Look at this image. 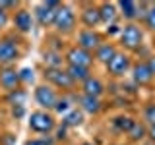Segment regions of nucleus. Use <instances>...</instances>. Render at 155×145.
Here are the masks:
<instances>
[{"label":"nucleus","mask_w":155,"mask_h":145,"mask_svg":"<svg viewBox=\"0 0 155 145\" xmlns=\"http://www.w3.org/2000/svg\"><path fill=\"white\" fill-rule=\"evenodd\" d=\"M145 31L142 27V23H124L122 29H120V35H118V48L124 52H128V54H132V52H140V48H142L145 43Z\"/></svg>","instance_id":"nucleus-1"},{"label":"nucleus","mask_w":155,"mask_h":145,"mask_svg":"<svg viewBox=\"0 0 155 145\" xmlns=\"http://www.w3.org/2000/svg\"><path fill=\"white\" fill-rule=\"evenodd\" d=\"M52 27L58 35H72L76 33L78 29V14L74 12V8L70 4H64L62 2L56 10V16H54V21H52Z\"/></svg>","instance_id":"nucleus-2"},{"label":"nucleus","mask_w":155,"mask_h":145,"mask_svg":"<svg viewBox=\"0 0 155 145\" xmlns=\"http://www.w3.org/2000/svg\"><path fill=\"white\" fill-rule=\"evenodd\" d=\"M27 126L33 134L48 135L56 130V118H54L52 112L39 108V110H33V112L27 116Z\"/></svg>","instance_id":"nucleus-3"},{"label":"nucleus","mask_w":155,"mask_h":145,"mask_svg":"<svg viewBox=\"0 0 155 145\" xmlns=\"http://www.w3.org/2000/svg\"><path fill=\"white\" fill-rule=\"evenodd\" d=\"M43 77H45V83L52 85L54 89H60L62 93H74L76 87H78L70 79V76L66 74L64 68H45Z\"/></svg>","instance_id":"nucleus-4"},{"label":"nucleus","mask_w":155,"mask_h":145,"mask_svg":"<svg viewBox=\"0 0 155 145\" xmlns=\"http://www.w3.org/2000/svg\"><path fill=\"white\" fill-rule=\"evenodd\" d=\"M132 64H134L132 54H128V52H124V50H118L113 56V60L105 66V70H107V74H109V77L120 79V77H124L126 74H130Z\"/></svg>","instance_id":"nucleus-5"},{"label":"nucleus","mask_w":155,"mask_h":145,"mask_svg":"<svg viewBox=\"0 0 155 145\" xmlns=\"http://www.w3.org/2000/svg\"><path fill=\"white\" fill-rule=\"evenodd\" d=\"M33 99H35V103L39 105L41 110H48V112H52L54 106H56V103H58V99H60V95H58V91L52 85L39 83L35 87V91H33Z\"/></svg>","instance_id":"nucleus-6"},{"label":"nucleus","mask_w":155,"mask_h":145,"mask_svg":"<svg viewBox=\"0 0 155 145\" xmlns=\"http://www.w3.org/2000/svg\"><path fill=\"white\" fill-rule=\"evenodd\" d=\"M64 64L66 66H78V68H87V70H91L95 64V58L91 52L84 50V48H80L78 45H72L66 48L64 52Z\"/></svg>","instance_id":"nucleus-7"},{"label":"nucleus","mask_w":155,"mask_h":145,"mask_svg":"<svg viewBox=\"0 0 155 145\" xmlns=\"http://www.w3.org/2000/svg\"><path fill=\"white\" fill-rule=\"evenodd\" d=\"M103 43H105V39H103V35H101L97 29L80 27L76 31V45L80 48H84V50H87V52H91V54H93Z\"/></svg>","instance_id":"nucleus-8"},{"label":"nucleus","mask_w":155,"mask_h":145,"mask_svg":"<svg viewBox=\"0 0 155 145\" xmlns=\"http://www.w3.org/2000/svg\"><path fill=\"white\" fill-rule=\"evenodd\" d=\"M147 60H136L132 64V70H130L132 81L138 87H151L155 83V72L151 70V66H149Z\"/></svg>","instance_id":"nucleus-9"},{"label":"nucleus","mask_w":155,"mask_h":145,"mask_svg":"<svg viewBox=\"0 0 155 145\" xmlns=\"http://www.w3.org/2000/svg\"><path fill=\"white\" fill-rule=\"evenodd\" d=\"M60 4L62 2H58V0H47V2L37 4L35 10H33V19H35L41 27H51Z\"/></svg>","instance_id":"nucleus-10"},{"label":"nucleus","mask_w":155,"mask_h":145,"mask_svg":"<svg viewBox=\"0 0 155 145\" xmlns=\"http://www.w3.org/2000/svg\"><path fill=\"white\" fill-rule=\"evenodd\" d=\"M21 50H19L16 39L12 35H6L0 39V68L2 66H12L16 60H19Z\"/></svg>","instance_id":"nucleus-11"},{"label":"nucleus","mask_w":155,"mask_h":145,"mask_svg":"<svg viewBox=\"0 0 155 145\" xmlns=\"http://www.w3.org/2000/svg\"><path fill=\"white\" fill-rule=\"evenodd\" d=\"M78 21L81 23L84 29H97L101 25V16H99V4L93 2H81L80 4V16Z\"/></svg>","instance_id":"nucleus-12"},{"label":"nucleus","mask_w":155,"mask_h":145,"mask_svg":"<svg viewBox=\"0 0 155 145\" xmlns=\"http://www.w3.org/2000/svg\"><path fill=\"white\" fill-rule=\"evenodd\" d=\"M0 87L6 93L21 87V79H19V70L14 66H2L0 68Z\"/></svg>","instance_id":"nucleus-13"},{"label":"nucleus","mask_w":155,"mask_h":145,"mask_svg":"<svg viewBox=\"0 0 155 145\" xmlns=\"http://www.w3.org/2000/svg\"><path fill=\"white\" fill-rule=\"evenodd\" d=\"M78 108L81 110L84 114H91V116H97L103 110V101L97 99V97H89V95H78Z\"/></svg>","instance_id":"nucleus-14"},{"label":"nucleus","mask_w":155,"mask_h":145,"mask_svg":"<svg viewBox=\"0 0 155 145\" xmlns=\"http://www.w3.org/2000/svg\"><path fill=\"white\" fill-rule=\"evenodd\" d=\"M12 23L16 27L18 33H29L33 27V14L27 8H19L18 12H14L12 16Z\"/></svg>","instance_id":"nucleus-15"},{"label":"nucleus","mask_w":155,"mask_h":145,"mask_svg":"<svg viewBox=\"0 0 155 145\" xmlns=\"http://www.w3.org/2000/svg\"><path fill=\"white\" fill-rule=\"evenodd\" d=\"M105 89H107V87H105V83H103V79H101V77H97V76L87 77L84 83L80 85V93H81V95L97 97V99H101V97H103Z\"/></svg>","instance_id":"nucleus-16"},{"label":"nucleus","mask_w":155,"mask_h":145,"mask_svg":"<svg viewBox=\"0 0 155 145\" xmlns=\"http://www.w3.org/2000/svg\"><path fill=\"white\" fill-rule=\"evenodd\" d=\"M118 50H120L118 45H114V43H110V41H105L103 45H101V47L93 52V58H95V62H99V64L107 66L110 60H113V56H114Z\"/></svg>","instance_id":"nucleus-17"},{"label":"nucleus","mask_w":155,"mask_h":145,"mask_svg":"<svg viewBox=\"0 0 155 145\" xmlns=\"http://www.w3.org/2000/svg\"><path fill=\"white\" fill-rule=\"evenodd\" d=\"M99 16H101V23L109 27L118 19V8H116L114 2H99Z\"/></svg>","instance_id":"nucleus-18"},{"label":"nucleus","mask_w":155,"mask_h":145,"mask_svg":"<svg viewBox=\"0 0 155 145\" xmlns=\"http://www.w3.org/2000/svg\"><path fill=\"white\" fill-rule=\"evenodd\" d=\"M126 137H128V143H142L143 139H147V126L142 120H136L130 132L126 134Z\"/></svg>","instance_id":"nucleus-19"},{"label":"nucleus","mask_w":155,"mask_h":145,"mask_svg":"<svg viewBox=\"0 0 155 145\" xmlns=\"http://www.w3.org/2000/svg\"><path fill=\"white\" fill-rule=\"evenodd\" d=\"M134 122H136V118H134V116H130V114H118V116H114V118L110 120L113 128L118 134H128L130 128L134 126Z\"/></svg>","instance_id":"nucleus-20"},{"label":"nucleus","mask_w":155,"mask_h":145,"mask_svg":"<svg viewBox=\"0 0 155 145\" xmlns=\"http://www.w3.org/2000/svg\"><path fill=\"white\" fill-rule=\"evenodd\" d=\"M27 97H29V93L23 87H19V89H14V91H10V93H6L4 101H6V105H10L14 108V106H25Z\"/></svg>","instance_id":"nucleus-21"},{"label":"nucleus","mask_w":155,"mask_h":145,"mask_svg":"<svg viewBox=\"0 0 155 145\" xmlns=\"http://www.w3.org/2000/svg\"><path fill=\"white\" fill-rule=\"evenodd\" d=\"M43 64L45 68H62L64 64V54L58 50H52V48H47L43 52Z\"/></svg>","instance_id":"nucleus-22"},{"label":"nucleus","mask_w":155,"mask_h":145,"mask_svg":"<svg viewBox=\"0 0 155 145\" xmlns=\"http://www.w3.org/2000/svg\"><path fill=\"white\" fill-rule=\"evenodd\" d=\"M66 74L70 76V79L74 81L76 85H81L84 81L87 79V77H91L93 74H91V70H87V68H78V66H66L64 68Z\"/></svg>","instance_id":"nucleus-23"},{"label":"nucleus","mask_w":155,"mask_h":145,"mask_svg":"<svg viewBox=\"0 0 155 145\" xmlns=\"http://www.w3.org/2000/svg\"><path fill=\"white\" fill-rule=\"evenodd\" d=\"M142 27L143 31H149L151 35H155V2H149V6L142 18Z\"/></svg>","instance_id":"nucleus-24"},{"label":"nucleus","mask_w":155,"mask_h":145,"mask_svg":"<svg viewBox=\"0 0 155 145\" xmlns=\"http://www.w3.org/2000/svg\"><path fill=\"white\" fill-rule=\"evenodd\" d=\"M84 122V112H81L80 108H72L68 114H64V118H62V124L66 126V128H76V126H81Z\"/></svg>","instance_id":"nucleus-25"},{"label":"nucleus","mask_w":155,"mask_h":145,"mask_svg":"<svg viewBox=\"0 0 155 145\" xmlns=\"http://www.w3.org/2000/svg\"><path fill=\"white\" fill-rule=\"evenodd\" d=\"M142 122L147 126H155V101H149L142 106Z\"/></svg>","instance_id":"nucleus-26"},{"label":"nucleus","mask_w":155,"mask_h":145,"mask_svg":"<svg viewBox=\"0 0 155 145\" xmlns=\"http://www.w3.org/2000/svg\"><path fill=\"white\" fill-rule=\"evenodd\" d=\"M23 145H54V139L52 137H31Z\"/></svg>","instance_id":"nucleus-27"},{"label":"nucleus","mask_w":155,"mask_h":145,"mask_svg":"<svg viewBox=\"0 0 155 145\" xmlns=\"http://www.w3.org/2000/svg\"><path fill=\"white\" fill-rule=\"evenodd\" d=\"M19 79H21V85L33 81V70L31 68H21V70H19Z\"/></svg>","instance_id":"nucleus-28"},{"label":"nucleus","mask_w":155,"mask_h":145,"mask_svg":"<svg viewBox=\"0 0 155 145\" xmlns=\"http://www.w3.org/2000/svg\"><path fill=\"white\" fill-rule=\"evenodd\" d=\"M0 8L4 10V12H8V10H19V2H14V0H0Z\"/></svg>","instance_id":"nucleus-29"},{"label":"nucleus","mask_w":155,"mask_h":145,"mask_svg":"<svg viewBox=\"0 0 155 145\" xmlns=\"http://www.w3.org/2000/svg\"><path fill=\"white\" fill-rule=\"evenodd\" d=\"M0 145H16V135L14 134H2L0 135Z\"/></svg>","instance_id":"nucleus-30"},{"label":"nucleus","mask_w":155,"mask_h":145,"mask_svg":"<svg viewBox=\"0 0 155 145\" xmlns=\"http://www.w3.org/2000/svg\"><path fill=\"white\" fill-rule=\"evenodd\" d=\"M66 132H68V128L64 124L56 126V141H64V139H66Z\"/></svg>","instance_id":"nucleus-31"},{"label":"nucleus","mask_w":155,"mask_h":145,"mask_svg":"<svg viewBox=\"0 0 155 145\" xmlns=\"http://www.w3.org/2000/svg\"><path fill=\"white\" fill-rule=\"evenodd\" d=\"M120 29H122V27H120L118 25V23H113V25H109V27H107V35H109V37H113V35H120Z\"/></svg>","instance_id":"nucleus-32"},{"label":"nucleus","mask_w":155,"mask_h":145,"mask_svg":"<svg viewBox=\"0 0 155 145\" xmlns=\"http://www.w3.org/2000/svg\"><path fill=\"white\" fill-rule=\"evenodd\" d=\"M12 116L14 118H23V116H25V106H14L12 108Z\"/></svg>","instance_id":"nucleus-33"},{"label":"nucleus","mask_w":155,"mask_h":145,"mask_svg":"<svg viewBox=\"0 0 155 145\" xmlns=\"http://www.w3.org/2000/svg\"><path fill=\"white\" fill-rule=\"evenodd\" d=\"M8 21H10V16H8V12H4L2 8H0V29H4L8 25Z\"/></svg>","instance_id":"nucleus-34"},{"label":"nucleus","mask_w":155,"mask_h":145,"mask_svg":"<svg viewBox=\"0 0 155 145\" xmlns=\"http://www.w3.org/2000/svg\"><path fill=\"white\" fill-rule=\"evenodd\" d=\"M147 141L151 145H155V126H149L147 128Z\"/></svg>","instance_id":"nucleus-35"},{"label":"nucleus","mask_w":155,"mask_h":145,"mask_svg":"<svg viewBox=\"0 0 155 145\" xmlns=\"http://www.w3.org/2000/svg\"><path fill=\"white\" fill-rule=\"evenodd\" d=\"M151 50L155 52V35H151Z\"/></svg>","instance_id":"nucleus-36"},{"label":"nucleus","mask_w":155,"mask_h":145,"mask_svg":"<svg viewBox=\"0 0 155 145\" xmlns=\"http://www.w3.org/2000/svg\"><path fill=\"white\" fill-rule=\"evenodd\" d=\"M78 145H95V143H91V141H81V143H78Z\"/></svg>","instance_id":"nucleus-37"},{"label":"nucleus","mask_w":155,"mask_h":145,"mask_svg":"<svg viewBox=\"0 0 155 145\" xmlns=\"http://www.w3.org/2000/svg\"><path fill=\"white\" fill-rule=\"evenodd\" d=\"M109 145H128V143H120V141H114V143H109Z\"/></svg>","instance_id":"nucleus-38"},{"label":"nucleus","mask_w":155,"mask_h":145,"mask_svg":"<svg viewBox=\"0 0 155 145\" xmlns=\"http://www.w3.org/2000/svg\"><path fill=\"white\" fill-rule=\"evenodd\" d=\"M0 39H2V37H0Z\"/></svg>","instance_id":"nucleus-39"},{"label":"nucleus","mask_w":155,"mask_h":145,"mask_svg":"<svg viewBox=\"0 0 155 145\" xmlns=\"http://www.w3.org/2000/svg\"><path fill=\"white\" fill-rule=\"evenodd\" d=\"M0 135H2V134H0Z\"/></svg>","instance_id":"nucleus-40"}]
</instances>
